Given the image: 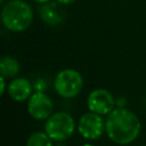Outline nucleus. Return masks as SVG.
Returning a JSON list of instances; mask_svg holds the SVG:
<instances>
[{
	"label": "nucleus",
	"instance_id": "f257e3e1",
	"mask_svg": "<svg viewBox=\"0 0 146 146\" xmlns=\"http://www.w3.org/2000/svg\"><path fill=\"white\" fill-rule=\"evenodd\" d=\"M140 121L138 116L125 107H116L107 114L105 131L108 138L121 145L132 143L140 132Z\"/></svg>",
	"mask_w": 146,
	"mask_h": 146
},
{
	"label": "nucleus",
	"instance_id": "f03ea898",
	"mask_svg": "<svg viewBox=\"0 0 146 146\" xmlns=\"http://www.w3.org/2000/svg\"><path fill=\"white\" fill-rule=\"evenodd\" d=\"M33 11L31 6L23 0L8 1L1 11V21L6 29L13 32H23L32 23Z\"/></svg>",
	"mask_w": 146,
	"mask_h": 146
},
{
	"label": "nucleus",
	"instance_id": "7ed1b4c3",
	"mask_svg": "<svg viewBox=\"0 0 146 146\" xmlns=\"http://www.w3.org/2000/svg\"><path fill=\"white\" fill-rule=\"evenodd\" d=\"M75 129V122L72 115L66 112H57L51 114L44 124V131L56 141L68 139Z\"/></svg>",
	"mask_w": 146,
	"mask_h": 146
},
{
	"label": "nucleus",
	"instance_id": "20e7f679",
	"mask_svg": "<svg viewBox=\"0 0 146 146\" xmlns=\"http://www.w3.org/2000/svg\"><path fill=\"white\" fill-rule=\"evenodd\" d=\"M54 87L56 92L63 98H73L78 96L83 87L82 75L73 68H65L57 73Z\"/></svg>",
	"mask_w": 146,
	"mask_h": 146
},
{
	"label": "nucleus",
	"instance_id": "39448f33",
	"mask_svg": "<svg viewBox=\"0 0 146 146\" xmlns=\"http://www.w3.org/2000/svg\"><path fill=\"white\" fill-rule=\"evenodd\" d=\"M78 130L84 139L96 140L105 131V121L100 114L89 112L83 114L78 123Z\"/></svg>",
	"mask_w": 146,
	"mask_h": 146
},
{
	"label": "nucleus",
	"instance_id": "423d86ee",
	"mask_svg": "<svg viewBox=\"0 0 146 146\" xmlns=\"http://www.w3.org/2000/svg\"><path fill=\"white\" fill-rule=\"evenodd\" d=\"M87 105L91 112L100 115H107L114 110L116 100L108 90L98 88L89 94L87 98Z\"/></svg>",
	"mask_w": 146,
	"mask_h": 146
},
{
	"label": "nucleus",
	"instance_id": "0eeeda50",
	"mask_svg": "<svg viewBox=\"0 0 146 146\" xmlns=\"http://www.w3.org/2000/svg\"><path fill=\"white\" fill-rule=\"evenodd\" d=\"M54 103L43 91H35L27 102V112L35 120H46L52 114Z\"/></svg>",
	"mask_w": 146,
	"mask_h": 146
},
{
	"label": "nucleus",
	"instance_id": "6e6552de",
	"mask_svg": "<svg viewBox=\"0 0 146 146\" xmlns=\"http://www.w3.org/2000/svg\"><path fill=\"white\" fill-rule=\"evenodd\" d=\"M33 86L25 78H16L8 86V94L15 102H23L32 95Z\"/></svg>",
	"mask_w": 146,
	"mask_h": 146
},
{
	"label": "nucleus",
	"instance_id": "1a4fd4ad",
	"mask_svg": "<svg viewBox=\"0 0 146 146\" xmlns=\"http://www.w3.org/2000/svg\"><path fill=\"white\" fill-rule=\"evenodd\" d=\"M39 14L41 19L50 26H56L63 22L62 11L59 7L54 2H44L39 8Z\"/></svg>",
	"mask_w": 146,
	"mask_h": 146
},
{
	"label": "nucleus",
	"instance_id": "9d476101",
	"mask_svg": "<svg viewBox=\"0 0 146 146\" xmlns=\"http://www.w3.org/2000/svg\"><path fill=\"white\" fill-rule=\"evenodd\" d=\"M21 66L19 62L11 57V56H3L0 60V73L2 76L7 78H14L19 72Z\"/></svg>",
	"mask_w": 146,
	"mask_h": 146
},
{
	"label": "nucleus",
	"instance_id": "9b49d317",
	"mask_svg": "<svg viewBox=\"0 0 146 146\" xmlns=\"http://www.w3.org/2000/svg\"><path fill=\"white\" fill-rule=\"evenodd\" d=\"M26 144L27 146H50L52 145V139L47 132H34L29 137Z\"/></svg>",
	"mask_w": 146,
	"mask_h": 146
},
{
	"label": "nucleus",
	"instance_id": "f8f14e48",
	"mask_svg": "<svg viewBox=\"0 0 146 146\" xmlns=\"http://www.w3.org/2000/svg\"><path fill=\"white\" fill-rule=\"evenodd\" d=\"M46 87H47V84H46V82H43L42 80L35 81V83H34V86H33V88L35 89V91H43Z\"/></svg>",
	"mask_w": 146,
	"mask_h": 146
},
{
	"label": "nucleus",
	"instance_id": "ddd939ff",
	"mask_svg": "<svg viewBox=\"0 0 146 146\" xmlns=\"http://www.w3.org/2000/svg\"><path fill=\"white\" fill-rule=\"evenodd\" d=\"M0 84H1V89H0V95L2 96L5 94V90H6V78L1 75L0 78Z\"/></svg>",
	"mask_w": 146,
	"mask_h": 146
},
{
	"label": "nucleus",
	"instance_id": "4468645a",
	"mask_svg": "<svg viewBox=\"0 0 146 146\" xmlns=\"http://www.w3.org/2000/svg\"><path fill=\"white\" fill-rule=\"evenodd\" d=\"M124 104H125V102H124V98H123V97H120V98L116 100L117 107H124Z\"/></svg>",
	"mask_w": 146,
	"mask_h": 146
},
{
	"label": "nucleus",
	"instance_id": "2eb2a0df",
	"mask_svg": "<svg viewBox=\"0 0 146 146\" xmlns=\"http://www.w3.org/2000/svg\"><path fill=\"white\" fill-rule=\"evenodd\" d=\"M59 3H63V5H70V3H73L75 0H57Z\"/></svg>",
	"mask_w": 146,
	"mask_h": 146
},
{
	"label": "nucleus",
	"instance_id": "dca6fc26",
	"mask_svg": "<svg viewBox=\"0 0 146 146\" xmlns=\"http://www.w3.org/2000/svg\"><path fill=\"white\" fill-rule=\"evenodd\" d=\"M35 2H39V3H44V2H48L49 0H34Z\"/></svg>",
	"mask_w": 146,
	"mask_h": 146
},
{
	"label": "nucleus",
	"instance_id": "f3484780",
	"mask_svg": "<svg viewBox=\"0 0 146 146\" xmlns=\"http://www.w3.org/2000/svg\"><path fill=\"white\" fill-rule=\"evenodd\" d=\"M3 1H5V0H0V2H1V3H2V2H3Z\"/></svg>",
	"mask_w": 146,
	"mask_h": 146
}]
</instances>
